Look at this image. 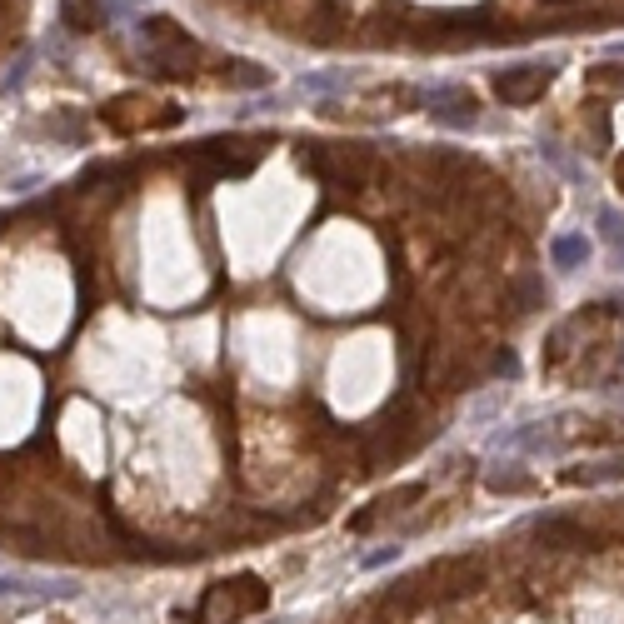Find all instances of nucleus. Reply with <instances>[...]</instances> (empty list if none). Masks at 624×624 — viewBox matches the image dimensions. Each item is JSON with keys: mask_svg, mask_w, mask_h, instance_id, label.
I'll list each match as a JSON object with an SVG mask.
<instances>
[{"mask_svg": "<svg viewBox=\"0 0 624 624\" xmlns=\"http://www.w3.org/2000/svg\"><path fill=\"white\" fill-rule=\"evenodd\" d=\"M270 605V585L260 575H230L205 585L200 605H195V624H240L250 615H260Z\"/></svg>", "mask_w": 624, "mask_h": 624, "instance_id": "1", "label": "nucleus"}, {"mask_svg": "<svg viewBox=\"0 0 624 624\" xmlns=\"http://www.w3.org/2000/svg\"><path fill=\"white\" fill-rule=\"evenodd\" d=\"M480 580H485V570H480V560H435L430 570H420V575H410L405 580V600H415V605H435V600H460V595H470V590H480Z\"/></svg>", "mask_w": 624, "mask_h": 624, "instance_id": "2", "label": "nucleus"}, {"mask_svg": "<svg viewBox=\"0 0 624 624\" xmlns=\"http://www.w3.org/2000/svg\"><path fill=\"white\" fill-rule=\"evenodd\" d=\"M195 55H200L195 40H190L175 20H165V15L145 20V60H150L160 75H185Z\"/></svg>", "mask_w": 624, "mask_h": 624, "instance_id": "3", "label": "nucleus"}, {"mask_svg": "<svg viewBox=\"0 0 624 624\" xmlns=\"http://www.w3.org/2000/svg\"><path fill=\"white\" fill-rule=\"evenodd\" d=\"M310 170H315L325 185L360 190V185L375 175V155L360 150V145H325V150H310Z\"/></svg>", "mask_w": 624, "mask_h": 624, "instance_id": "4", "label": "nucleus"}, {"mask_svg": "<svg viewBox=\"0 0 624 624\" xmlns=\"http://www.w3.org/2000/svg\"><path fill=\"white\" fill-rule=\"evenodd\" d=\"M150 105H155V100L120 95V100H110V105H105V125H110V130L135 135V130H160V125H175V120H180L175 110H150Z\"/></svg>", "mask_w": 624, "mask_h": 624, "instance_id": "5", "label": "nucleus"}, {"mask_svg": "<svg viewBox=\"0 0 624 624\" xmlns=\"http://www.w3.org/2000/svg\"><path fill=\"white\" fill-rule=\"evenodd\" d=\"M550 80H555V65H510L495 75V95L505 105H530L535 95H545Z\"/></svg>", "mask_w": 624, "mask_h": 624, "instance_id": "6", "label": "nucleus"}, {"mask_svg": "<svg viewBox=\"0 0 624 624\" xmlns=\"http://www.w3.org/2000/svg\"><path fill=\"white\" fill-rule=\"evenodd\" d=\"M420 495H425V485H405V490H395V495L375 500L365 515H355V520H350V530H355V535H365L370 525H380V520H395L400 510H410V500H420Z\"/></svg>", "mask_w": 624, "mask_h": 624, "instance_id": "7", "label": "nucleus"}, {"mask_svg": "<svg viewBox=\"0 0 624 624\" xmlns=\"http://www.w3.org/2000/svg\"><path fill=\"white\" fill-rule=\"evenodd\" d=\"M425 105H430L440 120H450V125H470V120H475V95H470V90H455V85H450V90H430Z\"/></svg>", "mask_w": 624, "mask_h": 624, "instance_id": "8", "label": "nucleus"}, {"mask_svg": "<svg viewBox=\"0 0 624 624\" xmlns=\"http://www.w3.org/2000/svg\"><path fill=\"white\" fill-rule=\"evenodd\" d=\"M535 535H540L550 550H585V545H590V530H585V525H575V520H560V515L540 520V525H535Z\"/></svg>", "mask_w": 624, "mask_h": 624, "instance_id": "9", "label": "nucleus"}, {"mask_svg": "<svg viewBox=\"0 0 624 624\" xmlns=\"http://www.w3.org/2000/svg\"><path fill=\"white\" fill-rule=\"evenodd\" d=\"M565 480H570V485H610V480H624V455L600 460V465H585V470H570Z\"/></svg>", "mask_w": 624, "mask_h": 624, "instance_id": "10", "label": "nucleus"}, {"mask_svg": "<svg viewBox=\"0 0 624 624\" xmlns=\"http://www.w3.org/2000/svg\"><path fill=\"white\" fill-rule=\"evenodd\" d=\"M65 25L70 30H95L100 25V5L95 0H65Z\"/></svg>", "mask_w": 624, "mask_h": 624, "instance_id": "11", "label": "nucleus"}, {"mask_svg": "<svg viewBox=\"0 0 624 624\" xmlns=\"http://www.w3.org/2000/svg\"><path fill=\"white\" fill-rule=\"evenodd\" d=\"M555 255L570 265V260H580V255H585V240H560V245H555Z\"/></svg>", "mask_w": 624, "mask_h": 624, "instance_id": "12", "label": "nucleus"}, {"mask_svg": "<svg viewBox=\"0 0 624 624\" xmlns=\"http://www.w3.org/2000/svg\"><path fill=\"white\" fill-rule=\"evenodd\" d=\"M615 180H620V190H624V155H620V165H615Z\"/></svg>", "mask_w": 624, "mask_h": 624, "instance_id": "13", "label": "nucleus"}]
</instances>
